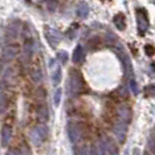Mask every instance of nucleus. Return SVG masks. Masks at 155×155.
Segmentation results:
<instances>
[{
	"label": "nucleus",
	"instance_id": "f257e3e1",
	"mask_svg": "<svg viewBox=\"0 0 155 155\" xmlns=\"http://www.w3.org/2000/svg\"><path fill=\"white\" fill-rule=\"evenodd\" d=\"M69 89L72 93H81L84 89L83 75L76 69H71L69 74Z\"/></svg>",
	"mask_w": 155,
	"mask_h": 155
},
{
	"label": "nucleus",
	"instance_id": "f03ea898",
	"mask_svg": "<svg viewBox=\"0 0 155 155\" xmlns=\"http://www.w3.org/2000/svg\"><path fill=\"white\" fill-rule=\"evenodd\" d=\"M47 127L45 125H39L36 127H34L31 131V140L35 146H40L47 138Z\"/></svg>",
	"mask_w": 155,
	"mask_h": 155
},
{
	"label": "nucleus",
	"instance_id": "7ed1b4c3",
	"mask_svg": "<svg viewBox=\"0 0 155 155\" xmlns=\"http://www.w3.org/2000/svg\"><path fill=\"white\" fill-rule=\"evenodd\" d=\"M83 125L70 124L68 126V135L72 143H76L81 138H83Z\"/></svg>",
	"mask_w": 155,
	"mask_h": 155
},
{
	"label": "nucleus",
	"instance_id": "20e7f679",
	"mask_svg": "<svg viewBox=\"0 0 155 155\" xmlns=\"http://www.w3.org/2000/svg\"><path fill=\"white\" fill-rule=\"evenodd\" d=\"M46 38L48 40V42L50 43V46L51 47H55L60 41L62 39V35H61V33L58 31H55L53 28H49V27H47L46 29Z\"/></svg>",
	"mask_w": 155,
	"mask_h": 155
},
{
	"label": "nucleus",
	"instance_id": "39448f33",
	"mask_svg": "<svg viewBox=\"0 0 155 155\" xmlns=\"http://www.w3.org/2000/svg\"><path fill=\"white\" fill-rule=\"evenodd\" d=\"M126 132H127V127L124 123H118L113 126V134L116 135V138L120 143H123L126 138Z\"/></svg>",
	"mask_w": 155,
	"mask_h": 155
},
{
	"label": "nucleus",
	"instance_id": "423d86ee",
	"mask_svg": "<svg viewBox=\"0 0 155 155\" xmlns=\"http://www.w3.org/2000/svg\"><path fill=\"white\" fill-rule=\"evenodd\" d=\"M18 53H19V46L18 45H8V46H6L4 48L2 55H4V58L5 60L11 61V60L15 58Z\"/></svg>",
	"mask_w": 155,
	"mask_h": 155
},
{
	"label": "nucleus",
	"instance_id": "0eeeda50",
	"mask_svg": "<svg viewBox=\"0 0 155 155\" xmlns=\"http://www.w3.org/2000/svg\"><path fill=\"white\" fill-rule=\"evenodd\" d=\"M34 53H35V48H34V43L31 40H27L23 45V58L26 60V62H29L31 60V57L34 56Z\"/></svg>",
	"mask_w": 155,
	"mask_h": 155
},
{
	"label": "nucleus",
	"instance_id": "6e6552de",
	"mask_svg": "<svg viewBox=\"0 0 155 155\" xmlns=\"http://www.w3.org/2000/svg\"><path fill=\"white\" fill-rule=\"evenodd\" d=\"M117 114H118L120 123L127 124V123L131 121V110L127 106H119L117 110Z\"/></svg>",
	"mask_w": 155,
	"mask_h": 155
},
{
	"label": "nucleus",
	"instance_id": "1a4fd4ad",
	"mask_svg": "<svg viewBox=\"0 0 155 155\" xmlns=\"http://www.w3.org/2000/svg\"><path fill=\"white\" fill-rule=\"evenodd\" d=\"M101 141H103V145H104V148H105V152H106V155H114L117 152V147L114 145V142L111 139L106 138V137H103L101 138Z\"/></svg>",
	"mask_w": 155,
	"mask_h": 155
},
{
	"label": "nucleus",
	"instance_id": "9d476101",
	"mask_svg": "<svg viewBox=\"0 0 155 155\" xmlns=\"http://www.w3.org/2000/svg\"><path fill=\"white\" fill-rule=\"evenodd\" d=\"M12 139V128L9 126H4L1 128V143L2 146H8L9 141Z\"/></svg>",
	"mask_w": 155,
	"mask_h": 155
},
{
	"label": "nucleus",
	"instance_id": "9b49d317",
	"mask_svg": "<svg viewBox=\"0 0 155 155\" xmlns=\"http://www.w3.org/2000/svg\"><path fill=\"white\" fill-rule=\"evenodd\" d=\"M48 118H49V111L47 107L46 104H41L38 109V119H39L40 123H47L48 121Z\"/></svg>",
	"mask_w": 155,
	"mask_h": 155
},
{
	"label": "nucleus",
	"instance_id": "f8f14e48",
	"mask_svg": "<svg viewBox=\"0 0 155 155\" xmlns=\"http://www.w3.org/2000/svg\"><path fill=\"white\" fill-rule=\"evenodd\" d=\"M138 27H139V31L141 33V35H142L148 27V20L146 14L138 13Z\"/></svg>",
	"mask_w": 155,
	"mask_h": 155
},
{
	"label": "nucleus",
	"instance_id": "ddd939ff",
	"mask_svg": "<svg viewBox=\"0 0 155 155\" xmlns=\"http://www.w3.org/2000/svg\"><path fill=\"white\" fill-rule=\"evenodd\" d=\"M84 58V51L82 46H77L72 53V61L75 63H81Z\"/></svg>",
	"mask_w": 155,
	"mask_h": 155
},
{
	"label": "nucleus",
	"instance_id": "4468645a",
	"mask_svg": "<svg viewBox=\"0 0 155 155\" xmlns=\"http://www.w3.org/2000/svg\"><path fill=\"white\" fill-rule=\"evenodd\" d=\"M113 22L116 25V27L119 31H124L125 27H126V20H125V16L123 14H118L113 18Z\"/></svg>",
	"mask_w": 155,
	"mask_h": 155
},
{
	"label": "nucleus",
	"instance_id": "2eb2a0df",
	"mask_svg": "<svg viewBox=\"0 0 155 155\" xmlns=\"http://www.w3.org/2000/svg\"><path fill=\"white\" fill-rule=\"evenodd\" d=\"M31 78L35 84H40L42 82V79H43V74L40 69L35 68V69H33L31 71Z\"/></svg>",
	"mask_w": 155,
	"mask_h": 155
},
{
	"label": "nucleus",
	"instance_id": "dca6fc26",
	"mask_svg": "<svg viewBox=\"0 0 155 155\" xmlns=\"http://www.w3.org/2000/svg\"><path fill=\"white\" fill-rule=\"evenodd\" d=\"M8 106V98L5 93H0V114L4 113Z\"/></svg>",
	"mask_w": 155,
	"mask_h": 155
},
{
	"label": "nucleus",
	"instance_id": "f3484780",
	"mask_svg": "<svg viewBox=\"0 0 155 155\" xmlns=\"http://www.w3.org/2000/svg\"><path fill=\"white\" fill-rule=\"evenodd\" d=\"M15 75H16V71L14 68H8L6 69V71L4 72V79L8 82V81H13L14 78H15Z\"/></svg>",
	"mask_w": 155,
	"mask_h": 155
},
{
	"label": "nucleus",
	"instance_id": "a211bd4d",
	"mask_svg": "<svg viewBox=\"0 0 155 155\" xmlns=\"http://www.w3.org/2000/svg\"><path fill=\"white\" fill-rule=\"evenodd\" d=\"M92 147L94 149L96 155H106V152H105V148H104V145H103V141L101 140H99Z\"/></svg>",
	"mask_w": 155,
	"mask_h": 155
},
{
	"label": "nucleus",
	"instance_id": "6ab92c4d",
	"mask_svg": "<svg viewBox=\"0 0 155 155\" xmlns=\"http://www.w3.org/2000/svg\"><path fill=\"white\" fill-rule=\"evenodd\" d=\"M61 81H62V70L58 67V68H56V70L53 74V83L57 85V84L61 83Z\"/></svg>",
	"mask_w": 155,
	"mask_h": 155
},
{
	"label": "nucleus",
	"instance_id": "aec40b11",
	"mask_svg": "<svg viewBox=\"0 0 155 155\" xmlns=\"http://www.w3.org/2000/svg\"><path fill=\"white\" fill-rule=\"evenodd\" d=\"M77 14H78V16H81V18H86L87 14H89V7H87V5L81 4L77 9Z\"/></svg>",
	"mask_w": 155,
	"mask_h": 155
},
{
	"label": "nucleus",
	"instance_id": "412c9836",
	"mask_svg": "<svg viewBox=\"0 0 155 155\" xmlns=\"http://www.w3.org/2000/svg\"><path fill=\"white\" fill-rule=\"evenodd\" d=\"M99 45H101V39H99L98 36H93L92 39L89 40V42H87V46H89V48H92V49L97 48Z\"/></svg>",
	"mask_w": 155,
	"mask_h": 155
},
{
	"label": "nucleus",
	"instance_id": "4be33fe9",
	"mask_svg": "<svg viewBox=\"0 0 155 155\" xmlns=\"http://www.w3.org/2000/svg\"><path fill=\"white\" fill-rule=\"evenodd\" d=\"M61 98H62V90L61 89H57L54 93V104L55 106H58L60 105V101H61Z\"/></svg>",
	"mask_w": 155,
	"mask_h": 155
},
{
	"label": "nucleus",
	"instance_id": "5701e85b",
	"mask_svg": "<svg viewBox=\"0 0 155 155\" xmlns=\"http://www.w3.org/2000/svg\"><path fill=\"white\" fill-rule=\"evenodd\" d=\"M57 60L62 63V64H64V63L68 61V53L67 51H60L57 54Z\"/></svg>",
	"mask_w": 155,
	"mask_h": 155
},
{
	"label": "nucleus",
	"instance_id": "b1692460",
	"mask_svg": "<svg viewBox=\"0 0 155 155\" xmlns=\"http://www.w3.org/2000/svg\"><path fill=\"white\" fill-rule=\"evenodd\" d=\"M35 96H36V98L39 99V101H43L45 98H46L47 93L45 91V89H42V87H40L36 90V92H35Z\"/></svg>",
	"mask_w": 155,
	"mask_h": 155
},
{
	"label": "nucleus",
	"instance_id": "393cba45",
	"mask_svg": "<svg viewBox=\"0 0 155 155\" xmlns=\"http://www.w3.org/2000/svg\"><path fill=\"white\" fill-rule=\"evenodd\" d=\"M19 31H18V29H15V28H13V25L12 26H9L7 29V35L9 36V38H12V39H14V38H16L19 34H18Z\"/></svg>",
	"mask_w": 155,
	"mask_h": 155
},
{
	"label": "nucleus",
	"instance_id": "a878e982",
	"mask_svg": "<svg viewBox=\"0 0 155 155\" xmlns=\"http://www.w3.org/2000/svg\"><path fill=\"white\" fill-rule=\"evenodd\" d=\"M105 41H106L109 45H113L117 41V36L113 33H107V34H106V38H105Z\"/></svg>",
	"mask_w": 155,
	"mask_h": 155
},
{
	"label": "nucleus",
	"instance_id": "bb28decb",
	"mask_svg": "<svg viewBox=\"0 0 155 155\" xmlns=\"http://www.w3.org/2000/svg\"><path fill=\"white\" fill-rule=\"evenodd\" d=\"M87 147H76L75 148V155H87Z\"/></svg>",
	"mask_w": 155,
	"mask_h": 155
},
{
	"label": "nucleus",
	"instance_id": "cd10ccee",
	"mask_svg": "<svg viewBox=\"0 0 155 155\" xmlns=\"http://www.w3.org/2000/svg\"><path fill=\"white\" fill-rule=\"evenodd\" d=\"M145 51H146V54L148 56H153L155 54V48L153 46H150V45H147L145 47Z\"/></svg>",
	"mask_w": 155,
	"mask_h": 155
},
{
	"label": "nucleus",
	"instance_id": "c85d7f7f",
	"mask_svg": "<svg viewBox=\"0 0 155 155\" xmlns=\"http://www.w3.org/2000/svg\"><path fill=\"white\" fill-rule=\"evenodd\" d=\"M130 87H131V90L133 91V93H134V94H137V93H138V90H139V89H138L137 82H135L134 79H132V81L130 82Z\"/></svg>",
	"mask_w": 155,
	"mask_h": 155
},
{
	"label": "nucleus",
	"instance_id": "c756f323",
	"mask_svg": "<svg viewBox=\"0 0 155 155\" xmlns=\"http://www.w3.org/2000/svg\"><path fill=\"white\" fill-rule=\"evenodd\" d=\"M149 147H150V150L155 154V140H150V142H149Z\"/></svg>",
	"mask_w": 155,
	"mask_h": 155
},
{
	"label": "nucleus",
	"instance_id": "7c9ffc66",
	"mask_svg": "<svg viewBox=\"0 0 155 155\" xmlns=\"http://www.w3.org/2000/svg\"><path fill=\"white\" fill-rule=\"evenodd\" d=\"M6 155H19V152L15 150V149H9L7 153H6Z\"/></svg>",
	"mask_w": 155,
	"mask_h": 155
}]
</instances>
